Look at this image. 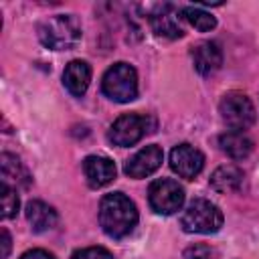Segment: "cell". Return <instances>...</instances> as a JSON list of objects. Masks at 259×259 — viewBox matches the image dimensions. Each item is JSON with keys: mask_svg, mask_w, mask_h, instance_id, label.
<instances>
[{"mask_svg": "<svg viewBox=\"0 0 259 259\" xmlns=\"http://www.w3.org/2000/svg\"><path fill=\"white\" fill-rule=\"evenodd\" d=\"M99 225L113 237H127L138 225V208L123 192H109L99 202Z\"/></svg>", "mask_w": 259, "mask_h": 259, "instance_id": "obj_1", "label": "cell"}, {"mask_svg": "<svg viewBox=\"0 0 259 259\" xmlns=\"http://www.w3.org/2000/svg\"><path fill=\"white\" fill-rule=\"evenodd\" d=\"M38 38L53 51H69L81 40V24L75 14H55L45 18L38 28Z\"/></svg>", "mask_w": 259, "mask_h": 259, "instance_id": "obj_2", "label": "cell"}, {"mask_svg": "<svg viewBox=\"0 0 259 259\" xmlns=\"http://www.w3.org/2000/svg\"><path fill=\"white\" fill-rule=\"evenodd\" d=\"M101 91L105 97L117 103H127L138 97V75L136 69L127 63L111 65L101 79Z\"/></svg>", "mask_w": 259, "mask_h": 259, "instance_id": "obj_3", "label": "cell"}, {"mask_svg": "<svg viewBox=\"0 0 259 259\" xmlns=\"http://www.w3.org/2000/svg\"><path fill=\"white\" fill-rule=\"evenodd\" d=\"M180 225L186 233H200V235H210L217 233L223 227V212L217 204L204 198L192 200L186 210L180 217Z\"/></svg>", "mask_w": 259, "mask_h": 259, "instance_id": "obj_4", "label": "cell"}, {"mask_svg": "<svg viewBox=\"0 0 259 259\" xmlns=\"http://www.w3.org/2000/svg\"><path fill=\"white\" fill-rule=\"evenodd\" d=\"M154 130H156V119L152 115L123 113L113 121L107 138L111 144H115L119 148H130V146L138 144L146 134H152Z\"/></svg>", "mask_w": 259, "mask_h": 259, "instance_id": "obj_5", "label": "cell"}, {"mask_svg": "<svg viewBox=\"0 0 259 259\" xmlns=\"http://www.w3.org/2000/svg\"><path fill=\"white\" fill-rule=\"evenodd\" d=\"M219 111L223 121L235 130V132H243L247 127H251L257 119L255 113V105L251 103V99L241 93V91H229L223 95L221 103H219Z\"/></svg>", "mask_w": 259, "mask_h": 259, "instance_id": "obj_6", "label": "cell"}, {"mask_svg": "<svg viewBox=\"0 0 259 259\" xmlns=\"http://www.w3.org/2000/svg\"><path fill=\"white\" fill-rule=\"evenodd\" d=\"M148 202L158 214H174L184 204V188L170 178L154 180L148 188Z\"/></svg>", "mask_w": 259, "mask_h": 259, "instance_id": "obj_7", "label": "cell"}, {"mask_svg": "<svg viewBox=\"0 0 259 259\" xmlns=\"http://www.w3.org/2000/svg\"><path fill=\"white\" fill-rule=\"evenodd\" d=\"M204 166V156L200 150H196L190 144H178L170 152V168L186 180H192L200 174Z\"/></svg>", "mask_w": 259, "mask_h": 259, "instance_id": "obj_8", "label": "cell"}, {"mask_svg": "<svg viewBox=\"0 0 259 259\" xmlns=\"http://www.w3.org/2000/svg\"><path fill=\"white\" fill-rule=\"evenodd\" d=\"M178 14L180 12L174 4H158L150 14L152 30L158 36H164V38H180L184 34V30L180 26V16Z\"/></svg>", "mask_w": 259, "mask_h": 259, "instance_id": "obj_9", "label": "cell"}, {"mask_svg": "<svg viewBox=\"0 0 259 259\" xmlns=\"http://www.w3.org/2000/svg\"><path fill=\"white\" fill-rule=\"evenodd\" d=\"M162 148H158L156 144L152 146H146L142 148L140 152H136L123 166V172L130 176V178H146L150 176L152 172H156L162 164Z\"/></svg>", "mask_w": 259, "mask_h": 259, "instance_id": "obj_10", "label": "cell"}, {"mask_svg": "<svg viewBox=\"0 0 259 259\" xmlns=\"http://www.w3.org/2000/svg\"><path fill=\"white\" fill-rule=\"evenodd\" d=\"M192 63H194V69H196L200 75H210V73H214V71L223 65V51H221V45L214 42V40L198 42V45L192 49Z\"/></svg>", "mask_w": 259, "mask_h": 259, "instance_id": "obj_11", "label": "cell"}, {"mask_svg": "<svg viewBox=\"0 0 259 259\" xmlns=\"http://www.w3.org/2000/svg\"><path fill=\"white\" fill-rule=\"evenodd\" d=\"M83 172L93 188H101L115 178V164L105 156H87L83 160Z\"/></svg>", "mask_w": 259, "mask_h": 259, "instance_id": "obj_12", "label": "cell"}, {"mask_svg": "<svg viewBox=\"0 0 259 259\" xmlns=\"http://www.w3.org/2000/svg\"><path fill=\"white\" fill-rule=\"evenodd\" d=\"M91 81V67L85 61H71L63 71V83L71 95L81 97Z\"/></svg>", "mask_w": 259, "mask_h": 259, "instance_id": "obj_13", "label": "cell"}, {"mask_svg": "<svg viewBox=\"0 0 259 259\" xmlns=\"http://www.w3.org/2000/svg\"><path fill=\"white\" fill-rule=\"evenodd\" d=\"M57 210L42 200H30L26 204V221L34 233L51 231L57 225Z\"/></svg>", "mask_w": 259, "mask_h": 259, "instance_id": "obj_14", "label": "cell"}, {"mask_svg": "<svg viewBox=\"0 0 259 259\" xmlns=\"http://www.w3.org/2000/svg\"><path fill=\"white\" fill-rule=\"evenodd\" d=\"M219 146H221V150H223L227 156H231L233 160H243V158H247V156L251 154V150H253V140H251L245 132H235V130H231V132H225V134L219 136Z\"/></svg>", "mask_w": 259, "mask_h": 259, "instance_id": "obj_15", "label": "cell"}, {"mask_svg": "<svg viewBox=\"0 0 259 259\" xmlns=\"http://www.w3.org/2000/svg\"><path fill=\"white\" fill-rule=\"evenodd\" d=\"M243 170H239L237 166H231V164H227V166H221V168H217L214 172H212V176H210V186L217 190V192H221V194H227V192H237L239 188H241V184H243Z\"/></svg>", "mask_w": 259, "mask_h": 259, "instance_id": "obj_16", "label": "cell"}, {"mask_svg": "<svg viewBox=\"0 0 259 259\" xmlns=\"http://www.w3.org/2000/svg\"><path fill=\"white\" fill-rule=\"evenodd\" d=\"M0 168H2V182H22L24 186L28 184L30 176L26 172V168L20 164V160L14 154L4 152L0 156Z\"/></svg>", "mask_w": 259, "mask_h": 259, "instance_id": "obj_17", "label": "cell"}, {"mask_svg": "<svg viewBox=\"0 0 259 259\" xmlns=\"http://www.w3.org/2000/svg\"><path fill=\"white\" fill-rule=\"evenodd\" d=\"M180 14H182L184 20H188V22H190L196 30H200V32L212 30V28L217 26V18H214L210 12H206L202 6H184V8L180 10Z\"/></svg>", "mask_w": 259, "mask_h": 259, "instance_id": "obj_18", "label": "cell"}, {"mask_svg": "<svg viewBox=\"0 0 259 259\" xmlns=\"http://www.w3.org/2000/svg\"><path fill=\"white\" fill-rule=\"evenodd\" d=\"M0 194H2V217L4 219H12L18 212L20 200L16 196V190L12 186H8L6 182L0 184Z\"/></svg>", "mask_w": 259, "mask_h": 259, "instance_id": "obj_19", "label": "cell"}, {"mask_svg": "<svg viewBox=\"0 0 259 259\" xmlns=\"http://www.w3.org/2000/svg\"><path fill=\"white\" fill-rule=\"evenodd\" d=\"M184 259H217V251L210 245L194 243L184 251Z\"/></svg>", "mask_w": 259, "mask_h": 259, "instance_id": "obj_20", "label": "cell"}, {"mask_svg": "<svg viewBox=\"0 0 259 259\" xmlns=\"http://www.w3.org/2000/svg\"><path fill=\"white\" fill-rule=\"evenodd\" d=\"M71 259H113V255L103 247H87V249L75 251Z\"/></svg>", "mask_w": 259, "mask_h": 259, "instance_id": "obj_21", "label": "cell"}, {"mask_svg": "<svg viewBox=\"0 0 259 259\" xmlns=\"http://www.w3.org/2000/svg\"><path fill=\"white\" fill-rule=\"evenodd\" d=\"M20 259H55V255L45 251V249H30V251L22 253Z\"/></svg>", "mask_w": 259, "mask_h": 259, "instance_id": "obj_22", "label": "cell"}, {"mask_svg": "<svg viewBox=\"0 0 259 259\" xmlns=\"http://www.w3.org/2000/svg\"><path fill=\"white\" fill-rule=\"evenodd\" d=\"M0 239H2V243H0V245H2L0 259H6L8 253H10V243H12V241H10V233H8L6 229H2V231H0Z\"/></svg>", "mask_w": 259, "mask_h": 259, "instance_id": "obj_23", "label": "cell"}]
</instances>
